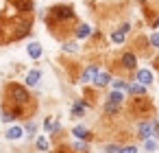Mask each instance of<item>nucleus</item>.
<instances>
[{"mask_svg":"<svg viewBox=\"0 0 159 153\" xmlns=\"http://www.w3.org/2000/svg\"><path fill=\"white\" fill-rule=\"evenodd\" d=\"M33 24V2L31 0H9L0 13V44L22 40Z\"/></svg>","mask_w":159,"mask_h":153,"instance_id":"nucleus-1","label":"nucleus"},{"mask_svg":"<svg viewBox=\"0 0 159 153\" xmlns=\"http://www.w3.org/2000/svg\"><path fill=\"white\" fill-rule=\"evenodd\" d=\"M2 109L11 112L13 118H18V116H24V118H26V116H31V114L35 112V103H33L31 94H29L22 85L9 83V85L5 88V103H2Z\"/></svg>","mask_w":159,"mask_h":153,"instance_id":"nucleus-2","label":"nucleus"},{"mask_svg":"<svg viewBox=\"0 0 159 153\" xmlns=\"http://www.w3.org/2000/svg\"><path fill=\"white\" fill-rule=\"evenodd\" d=\"M46 24L55 37H59V40L68 37L70 26L74 24V9L72 7H52L46 16Z\"/></svg>","mask_w":159,"mask_h":153,"instance_id":"nucleus-3","label":"nucleus"},{"mask_svg":"<svg viewBox=\"0 0 159 153\" xmlns=\"http://www.w3.org/2000/svg\"><path fill=\"white\" fill-rule=\"evenodd\" d=\"M129 114L135 116V118H146V116H152V103L139 94L137 98H131L129 101Z\"/></svg>","mask_w":159,"mask_h":153,"instance_id":"nucleus-4","label":"nucleus"},{"mask_svg":"<svg viewBox=\"0 0 159 153\" xmlns=\"http://www.w3.org/2000/svg\"><path fill=\"white\" fill-rule=\"evenodd\" d=\"M155 131H157V120H152V118H150V120H144V122L139 125V138H144V140L150 138Z\"/></svg>","mask_w":159,"mask_h":153,"instance_id":"nucleus-5","label":"nucleus"},{"mask_svg":"<svg viewBox=\"0 0 159 153\" xmlns=\"http://www.w3.org/2000/svg\"><path fill=\"white\" fill-rule=\"evenodd\" d=\"M137 81H139L142 85H148V83L152 81V72H150V70H137Z\"/></svg>","mask_w":159,"mask_h":153,"instance_id":"nucleus-6","label":"nucleus"},{"mask_svg":"<svg viewBox=\"0 0 159 153\" xmlns=\"http://www.w3.org/2000/svg\"><path fill=\"white\" fill-rule=\"evenodd\" d=\"M96 74H98V68H96V66H89V68H85V72H83L81 81H94V79H96Z\"/></svg>","mask_w":159,"mask_h":153,"instance_id":"nucleus-7","label":"nucleus"},{"mask_svg":"<svg viewBox=\"0 0 159 153\" xmlns=\"http://www.w3.org/2000/svg\"><path fill=\"white\" fill-rule=\"evenodd\" d=\"M39 79H42V72H39V70H31V72L26 74V83H29V85H37Z\"/></svg>","mask_w":159,"mask_h":153,"instance_id":"nucleus-8","label":"nucleus"},{"mask_svg":"<svg viewBox=\"0 0 159 153\" xmlns=\"http://www.w3.org/2000/svg\"><path fill=\"white\" fill-rule=\"evenodd\" d=\"M126 31H129V24H124L120 31H116L113 35H111V40L116 42V44H120V42H124V35H126Z\"/></svg>","mask_w":159,"mask_h":153,"instance_id":"nucleus-9","label":"nucleus"},{"mask_svg":"<svg viewBox=\"0 0 159 153\" xmlns=\"http://www.w3.org/2000/svg\"><path fill=\"white\" fill-rule=\"evenodd\" d=\"M122 64H124V68L133 70V68H135V55H131V53H124V55H122Z\"/></svg>","mask_w":159,"mask_h":153,"instance_id":"nucleus-10","label":"nucleus"},{"mask_svg":"<svg viewBox=\"0 0 159 153\" xmlns=\"http://www.w3.org/2000/svg\"><path fill=\"white\" fill-rule=\"evenodd\" d=\"M22 133H24V129H22V127H11V129L7 131V138H9V140H20V138H22Z\"/></svg>","mask_w":159,"mask_h":153,"instance_id":"nucleus-11","label":"nucleus"},{"mask_svg":"<svg viewBox=\"0 0 159 153\" xmlns=\"http://www.w3.org/2000/svg\"><path fill=\"white\" fill-rule=\"evenodd\" d=\"M122 101H124V96L120 94V90H116V92L109 94V101H107V103H109V105H120Z\"/></svg>","mask_w":159,"mask_h":153,"instance_id":"nucleus-12","label":"nucleus"},{"mask_svg":"<svg viewBox=\"0 0 159 153\" xmlns=\"http://www.w3.org/2000/svg\"><path fill=\"white\" fill-rule=\"evenodd\" d=\"M29 55H31L33 59H37V57L42 55V46H39L37 42H33V44H29Z\"/></svg>","mask_w":159,"mask_h":153,"instance_id":"nucleus-13","label":"nucleus"},{"mask_svg":"<svg viewBox=\"0 0 159 153\" xmlns=\"http://www.w3.org/2000/svg\"><path fill=\"white\" fill-rule=\"evenodd\" d=\"M94 81H96V85H98V88H102V85H107V83L111 81V77H109L107 72H100V74H96V79H94Z\"/></svg>","mask_w":159,"mask_h":153,"instance_id":"nucleus-14","label":"nucleus"},{"mask_svg":"<svg viewBox=\"0 0 159 153\" xmlns=\"http://www.w3.org/2000/svg\"><path fill=\"white\" fill-rule=\"evenodd\" d=\"M76 138H81V140H85V138H89V131L85 129V127H74V131H72Z\"/></svg>","mask_w":159,"mask_h":153,"instance_id":"nucleus-15","label":"nucleus"},{"mask_svg":"<svg viewBox=\"0 0 159 153\" xmlns=\"http://www.w3.org/2000/svg\"><path fill=\"white\" fill-rule=\"evenodd\" d=\"M89 33H92V29H89L87 24H81V26L76 29V37H87Z\"/></svg>","mask_w":159,"mask_h":153,"instance_id":"nucleus-16","label":"nucleus"},{"mask_svg":"<svg viewBox=\"0 0 159 153\" xmlns=\"http://www.w3.org/2000/svg\"><path fill=\"white\" fill-rule=\"evenodd\" d=\"M126 90H129L131 94H135V96L144 94V85H142V83H139V85H126Z\"/></svg>","mask_w":159,"mask_h":153,"instance_id":"nucleus-17","label":"nucleus"},{"mask_svg":"<svg viewBox=\"0 0 159 153\" xmlns=\"http://www.w3.org/2000/svg\"><path fill=\"white\" fill-rule=\"evenodd\" d=\"M144 149H146V151H155V149H157V142H155V140H150V138H146Z\"/></svg>","mask_w":159,"mask_h":153,"instance_id":"nucleus-18","label":"nucleus"},{"mask_svg":"<svg viewBox=\"0 0 159 153\" xmlns=\"http://www.w3.org/2000/svg\"><path fill=\"white\" fill-rule=\"evenodd\" d=\"M83 107H85L83 103H76V105L72 107V116H81V114H83Z\"/></svg>","mask_w":159,"mask_h":153,"instance_id":"nucleus-19","label":"nucleus"},{"mask_svg":"<svg viewBox=\"0 0 159 153\" xmlns=\"http://www.w3.org/2000/svg\"><path fill=\"white\" fill-rule=\"evenodd\" d=\"M37 149H39V151H46V149H48V140H46V138H37Z\"/></svg>","mask_w":159,"mask_h":153,"instance_id":"nucleus-20","label":"nucleus"},{"mask_svg":"<svg viewBox=\"0 0 159 153\" xmlns=\"http://www.w3.org/2000/svg\"><path fill=\"white\" fill-rule=\"evenodd\" d=\"M0 118H2V122H11L13 120V114L7 112V109H2V116H0Z\"/></svg>","mask_w":159,"mask_h":153,"instance_id":"nucleus-21","label":"nucleus"},{"mask_svg":"<svg viewBox=\"0 0 159 153\" xmlns=\"http://www.w3.org/2000/svg\"><path fill=\"white\" fill-rule=\"evenodd\" d=\"M150 44H152L155 48H159V33H152V35H150Z\"/></svg>","mask_w":159,"mask_h":153,"instance_id":"nucleus-22","label":"nucleus"},{"mask_svg":"<svg viewBox=\"0 0 159 153\" xmlns=\"http://www.w3.org/2000/svg\"><path fill=\"white\" fill-rule=\"evenodd\" d=\"M118 153H137V149H135V146H124V149H120Z\"/></svg>","mask_w":159,"mask_h":153,"instance_id":"nucleus-23","label":"nucleus"},{"mask_svg":"<svg viewBox=\"0 0 159 153\" xmlns=\"http://www.w3.org/2000/svg\"><path fill=\"white\" fill-rule=\"evenodd\" d=\"M113 88H116V90H124L126 83H124V81H113Z\"/></svg>","mask_w":159,"mask_h":153,"instance_id":"nucleus-24","label":"nucleus"},{"mask_svg":"<svg viewBox=\"0 0 159 153\" xmlns=\"http://www.w3.org/2000/svg\"><path fill=\"white\" fill-rule=\"evenodd\" d=\"M74 151L83 153V151H85V144H83V142H76V144H74Z\"/></svg>","mask_w":159,"mask_h":153,"instance_id":"nucleus-25","label":"nucleus"},{"mask_svg":"<svg viewBox=\"0 0 159 153\" xmlns=\"http://www.w3.org/2000/svg\"><path fill=\"white\" fill-rule=\"evenodd\" d=\"M63 48H66V50H68V53H74V50H76V44H66V46H63Z\"/></svg>","mask_w":159,"mask_h":153,"instance_id":"nucleus-26","label":"nucleus"}]
</instances>
